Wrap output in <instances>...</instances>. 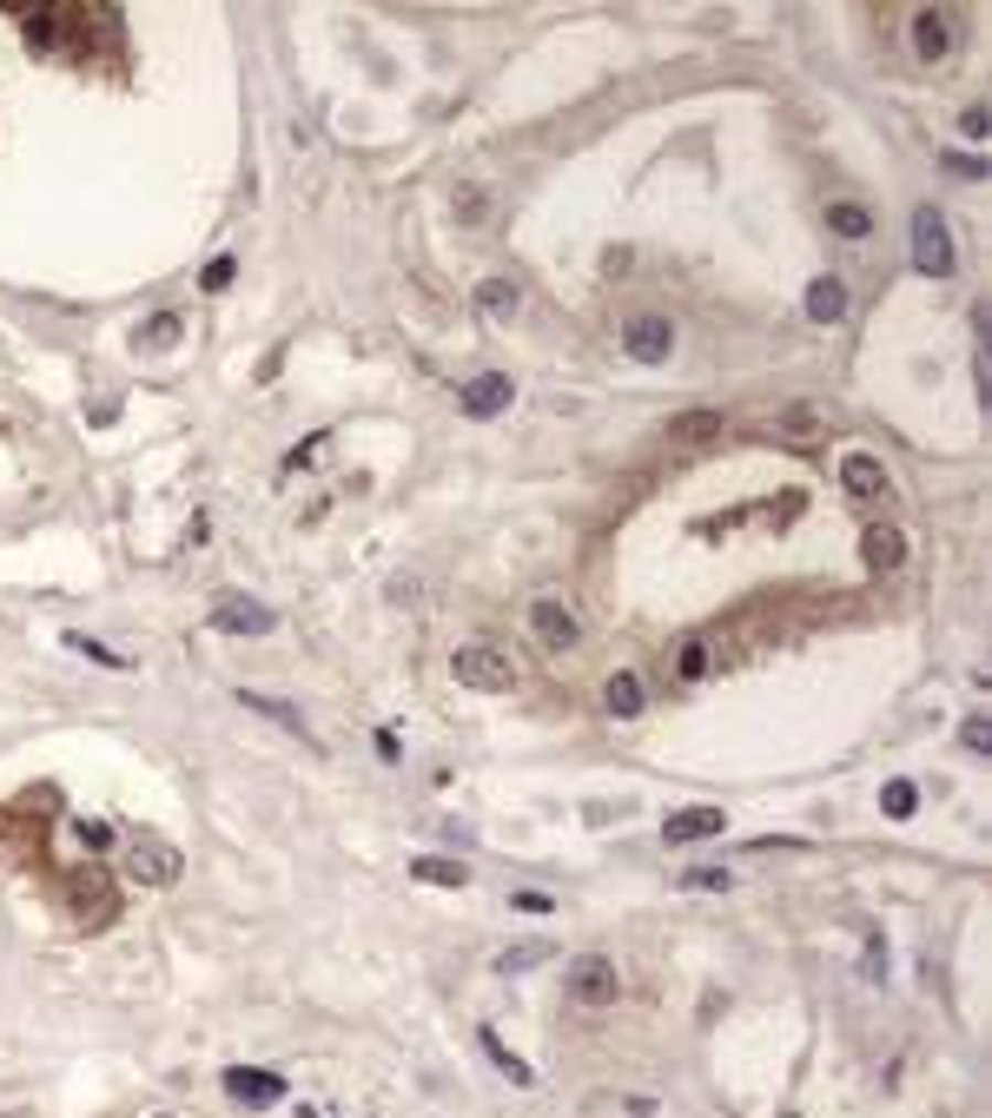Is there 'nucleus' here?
<instances>
[{
    "mask_svg": "<svg viewBox=\"0 0 992 1118\" xmlns=\"http://www.w3.org/2000/svg\"><path fill=\"white\" fill-rule=\"evenodd\" d=\"M708 675V642H682L675 649V682H702Z\"/></svg>",
    "mask_w": 992,
    "mask_h": 1118,
    "instance_id": "nucleus-21",
    "label": "nucleus"
},
{
    "mask_svg": "<svg viewBox=\"0 0 992 1118\" xmlns=\"http://www.w3.org/2000/svg\"><path fill=\"white\" fill-rule=\"evenodd\" d=\"M914 808H920V788H914V781H887V788H881V814H887V821H914Z\"/></svg>",
    "mask_w": 992,
    "mask_h": 1118,
    "instance_id": "nucleus-20",
    "label": "nucleus"
},
{
    "mask_svg": "<svg viewBox=\"0 0 992 1118\" xmlns=\"http://www.w3.org/2000/svg\"><path fill=\"white\" fill-rule=\"evenodd\" d=\"M828 225H834L841 238H867V232H874V212H867L861 199H834V205H828Z\"/></svg>",
    "mask_w": 992,
    "mask_h": 1118,
    "instance_id": "nucleus-18",
    "label": "nucleus"
},
{
    "mask_svg": "<svg viewBox=\"0 0 992 1118\" xmlns=\"http://www.w3.org/2000/svg\"><path fill=\"white\" fill-rule=\"evenodd\" d=\"M602 709H609L616 722H636V715L649 709V689H642V675H636V669H616V675L602 682Z\"/></svg>",
    "mask_w": 992,
    "mask_h": 1118,
    "instance_id": "nucleus-10",
    "label": "nucleus"
},
{
    "mask_svg": "<svg viewBox=\"0 0 992 1118\" xmlns=\"http://www.w3.org/2000/svg\"><path fill=\"white\" fill-rule=\"evenodd\" d=\"M907 40H914L920 60H947V53H953V20H947L940 7H920L914 26H907Z\"/></svg>",
    "mask_w": 992,
    "mask_h": 1118,
    "instance_id": "nucleus-8",
    "label": "nucleus"
},
{
    "mask_svg": "<svg viewBox=\"0 0 992 1118\" xmlns=\"http://www.w3.org/2000/svg\"><path fill=\"white\" fill-rule=\"evenodd\" d=\"M212 622L232 629V636H265V629H271V609H258V603H225Z\"/></svg>",
    "mask_w": 992,
    "mask_h": 1118,
    "instance_id": "nucleus-17",
    "label": "nucleus"
},
{
    "mask_svg": "<svg viewBox=\"0 0 992 1118\" xmlns=\"http://www.w3.org/2000/svg\"><path fill=\"white\" fill-rule=\"evenodd\" d=\"M225 1093H232L238 1106H278V1099H285V1079H278V1073H245V1066H238V1073H225Z\"/></svg>",
    "mask_w": 992,
    "mask_h": 1118,
    "instance_id": "nucleus-13",
    "label": "nucleus"
},
{
    "mask_svg": "<svg viewBox=\"0 0 992 1118\" xmlns=\"http://www.w3.org/2000/svg\"><path fill=\"white\" fill-rule=\"evenodd\" d=\"M543 960V947H510L503 954V973H523V967H536Z\"/></svg>",
    "mask_w": 992,
    "mask_h": 1118,
    "instance_id": "nucleus-28",
    "label": "nucleus"
},
{
    "mask_svg": "<svg viewBox=\"0 0 992 1118\" xmlns=\"http://www.w3.org/2000/svg\"><path fill=\"white\" fill-rule=\"evenodd\" d=\"M530 636H536L543 649H576V642H583V622H576V609H569V603L536 596V603H530Z\"/></svg>",
    "mask_w": 992,
    "mask_h": 1118,
    "instance_id": "nucleus-5",
    "label": "nucleus"
},
{
    "mask_svg": "<svg viewBox=\"0 0 992 1118\" xmlns=\"http://www.w3.org/2000/svg\"><path fill=\"white\" fill-rule=\"evenodd\" d=\"M715 834H722V808H682V814H669V828H662V841H669V848L715 841Z\"/></svg>",
    "mask_w": 992,
    "mask_h": 1118,
    "instance_id": "nucleus-11",
    "label": "nucleus"
},
{
    "mask_svg": "<svg viewBox=\"0 0 992 1118\" xmlns=\"http://www.w3.org/2000/svg\"><path fill=\"white\" fill-rule=\"evenodd\" d=\"M510 907H516V914H550L556 901H550V894H530V887H523V894H510Z\"/></svg>",
    "mask_w": 992,
    "mask_h": 1118,
    "instance_id": "nucleus-27",
    "label": "nucleus"
},
{
    "mask_svg": "<svg viewBox=\"0 0 992 1118\" xmlns=\"http://www.w3.org/2000/svg\"><path fill=\"white\" fill-rule=\"evenodd\" d=\"M801 305H808V318H814V324H841V318H847V285L821 271V278L808 285V298H801Z\"/></svg>",
    "mask_w": 992,
    "mask_h": 1118,
    "instance_id": "nucleus-14",
    "label": "nucleus"
},
{
    "mask_svg": "<svg viewBox=\"0 0 992 1118\" xmlns=\"http://www.w3.org/2000/svg\"><path fill=\"white\" fill-rule=\"evenodd\" d=\"M841 483H847V497H854L861 510H887V503H894V477H887V464L867 457V450H847V457H841Z\"/></svg>",
    "mask_w": 992,
    "mask_h": 1118,
    "instance_id": "nucleus-3",
    "label": "nucleus"
},
{
    "mask_svg": "<svg viewBox=\"0 0 992 1118\" xmlns=\"http://www.w3.org/2000/svg\"><path fill=\"white\" fill-rule=\"evenodd\" d=\"M410 881L457 894V887H470V867H463V861H444V854H417V861H410Z\"/></svg>",
    "mask_w": 992,
    "mask_h": 1118,
    "instance_id": "nucleus-15",
    "label": "nucleus"
},
{
    "mask_svg": "<svg viewBox=\"0 0 992 1118\" xmlns=\"http://www.w3.org/2000/svg\"><path fill=\"white\" fill-rule=\"evenodd\" d=\"M861 556H867V569H874V576H894V569L907 563V536H900L894 523H874V530L861 536Z\"/></svg>",
    "mask_w": 992,
    "mask_h": 1118,
    "instance_id": "nucleus-9",
    "label": "nucleus"
},
{
    "mask_svg": "<svg viewBox=\"0 0 992 1118\" xmlns=\"http://www.w3.org/2000/svg\"><path fill=\"white\" fill-rule=\"evenodd\" d=\"M940 166H953V172H960V179H980V172H986V166H980V159H973V152H947V159H940Z\"/></svg>",
    "mask_w": 992,
    "mask_h": 1118,
    "instance_id": "nucleus-29",
    "label": "nucleus"
},
{
    "mask_svg": "<svg viewBox=\"0 0 992 1118\" xmlns=\"http://www.w3.org/2000/svg\"><path fill=\"white\" fill-rule=\"evenodd\" d=\"M914 265L927 271V278H953V232H947V219L934 212V205H920L914 212Z\"/></svg>",
    "mask_w": 992,
    "mask_h": 1118,
    "instance_id": "nucleus-2",
    "label": "nucleus"
},
{
    "mask_svg": "<svg viewBox=\"0 0 992 1118\" xmlns=\"http://www.w3.org/2000/svg\"><path fill=\"white\" fill-rule=\"evenodd\" d=\"M450 675H457L463 689H477V695H497V689L516 682V662H510L497 642H470V649L450 656Z\"/></svg>",
    "mask_w": 992,
    "mask_h": 1118,
    "instance_id": "nucleus-1",
    "label": "nucleus"
},
{
    "mask_svg": "<svg viewBox=\"0 0 992 1118\" xmlns=\"http://www.w3.org/2000/svg\"><path fill=\"white\" fill-rule=\"evenodd\" d=\"M675 430H682V437H708V430H722V417H708V411H695V417H682Z\"/></svg>",
    "mask_w": 992,
    "mask_h": 1118,
    "instance_id": "nucleus-26",
    "label": "nucleus"
},
{
    "mask_svg": "<svg viewBox=\"0 0 992 1118\" xmlns=\"http://www.w3.org/2000/svg\"><path fill=\"white\" fill-rule=\"evenodd\" d=\"M245 709H258V715H271V722H285V728H298V735H305V722H298L291 709H278L271 695H245Z\"/></svg>",
    "mask_w": 992,
    "mask_h": 1118,
    "instance_id": "nucleus-24",
    "label": "nucleus"
},
{
    "mask_svg": "<svg viewBox=\"0 0 992 1118\" xmlns=\"http://www.w3.org/2000/svg\"><path fill=\"white\" fill-rule=\"evenodd\" d=\"M622 351H629L636 364H669V351H675V324H669L662 311H642V318H629V324H622Z\"/></svg>",
    "mask_w": 992,
    "mask_h": 1118,
    "instance_id": "nucleus-4",
    "label": "nucleus"
},
{
    "mask_svg": "<svg viewBox=\"0 0 992 1118\" xmlns=\"http://www.w3.org/2000/svg\"><path fill=\"white\" fill-rule=\"evenodd\" d=\"M510 397H516V384H510L503 371H483V377H470V384L457 391V411L483 424V417H497V411H510Z\"/></svg>",
    "mask_w": 992,
    "mask_h": 1118,
    "instance_id": "nucleus-7",
    "label": "nucleus"
},
{
    "mask_svg": "<svg viewBox=\"0 0 992 1118\" xmlns=\"http://www.w3.org/2000/svg\"><path fill=\"white\" fill-rule=\"evenodd\" d=\"M232 271H238L232 258H212V265H205V291H225V285H232Z\"/></svg>",
    "mask_w": 992,
    "mask_h": 1118,
    "instance_id": "nucleus-25",
    "label": "nucleus"
},
{
    "mask_svg": "<svg viewBox=\"0 0 992 1118\" xmlns=\"http://www.w3.org/2000/svg\"><path fill=\"white\" fill-rule=\"evenodd\" d=\"M986 106H967V119H960V132H967V139H986Z\"/></svg>",
    "mask_w": 992,
    "mask_h": 1118,
    "instance_id": "nucleus-30",
    "label": "nucleus"
},
{
    "mask_svg": "<svg viewBox=\"0 0 992 1118\" xmlns=\"http://www.w3.org/2000/svg\"><path fill=\"white\" fill-rule=\"evenodd\" d=\"M516 305H523V291H516L510 278H483V285H477V311H483V318H510Z\"/></svg>",
    "mask_w": 992,
    "mask_h": 1118,
    "instance_id": "nucleus-19",
    "label": "nucleus"
},
{
    "mask_svg": "<svg viewBox=\"0 0 992 1118\" xmlns=\"http://www.w3.org/2000/svg\"><path fill=\"white\" fill-rule=\"evenodd\" d=\"M569 1000H576V1007H616V960L583 954V960L569 967Z\"/></svg>",
    "mask_w": 992,
    "mask_h": 1118,
    "instance_id": "nucleus-6",
    "label": "nucleus"
},
{
    "mask_svg": "<svg viewBox=\"0 0 992 1118\" xmlns=\"http://www.w3.org/2000/svg\"><path fill=\"white\" fill-rule=\"evenodd\" d=\"M132 874H139V881H159V887H166V881L179 874V854H172L166 841H152V834H132Z\"/></svg>",
    "mask_w": 992,
    "mask_h": 1118,
    "instance_id": "nucleus-12",
    "label": "nucleus"
},
{
    "mask_svg": "<svg viewBox=\"0 0 992 1118\" xmlns=\"http://www.w3.org/2000/svg\"><path fill=\"white\" fill-rule=\"evenodd\" d=\"M960 748H967V755H986V748H992L986 715H967V722H960Z\"/></svg>",
    "mask_w": 992,
    "mask_h": 1118,
    "instance_id": "nucleus-23",
    "label": "nucleus"
},
{
    "mask_svg": "<svg viewBox=\"0 0 992 1118\" xmlns=\"http://www.w3.org/2000/svg\"><path fill=\"white\" fill-rule=\"evenodd\" d=\"M682 887H689V894H728V867H689Z\"/></svg>",
    "mask_w": 992,
    "mask_h": 1118,
    "instance_id": "nucleus-22",
    "label": "nucleus"
},
{
    "mask_svg": "<svg viewBox=\"0 0 992 1118\" xmlns=\"http://www.w3.org/2000/svg\"><path fill=\"white\" fill-rule=\"evenodd\" d=\"M477 1046H483V1060H490V1066H497V1073H503L510 1086H536V1073H530V1066H523V1060H516V1053H510V1046H503L497 1033H490V1026L477 1033Z\"/></svg>",
    "mask_w": 992,
    "mask_h": 1118,
    "instance_id": "nucleus-16",
    "label": "nucleus"
}]
</instances>
